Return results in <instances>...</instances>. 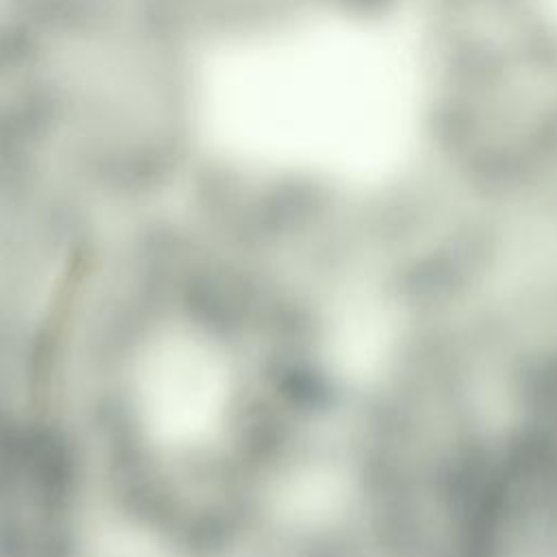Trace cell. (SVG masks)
Returning <instances> with one entry per match:
<instances>
[{
  "label": "cell",
  "instance_id": "obj_1",
  "mask_svg": "<svg viewBox=\"0 0 557 557\" xmlns=\"http://www.w3.org/2000/svg\"><path fill=\"white\" fill-rule=\"evenodd\" d=\"M231 381L213 348L194 337H168L150 348L139 372V398L150 433L174 448L198 446L222 424Z\"/></svg>",
  "mask_w": 557,
  "mask_h": 557
}]
</instances>
